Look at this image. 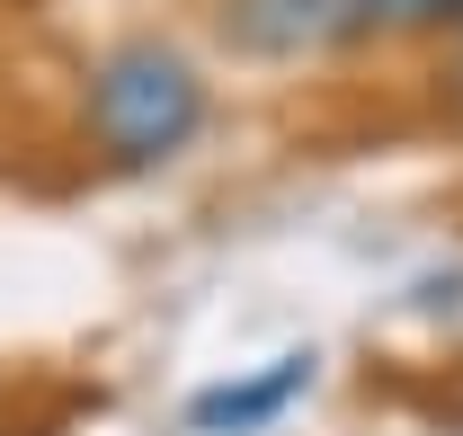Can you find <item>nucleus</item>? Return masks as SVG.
Segmentation results:
<instances>
[{"label":"nucleus","mask_w":463,"mask_h":436,"mask_svg":"<svg viewBox=\"0 0 463 436\" xmlns=\"http://www.w3.org/2000/svg\"><path fill=\"white\" fill-rule=\"evenodd\" d=\"M455 36H463V27H455Z\"/></svg>","instance_id":"obj_5"},{"label":"nucleus","mask_w":463,"mask_h":436,"mask_svg":"<svg viewBox=\"0 0 463 436\" xmlns=\"http://www.w3.org/2000/svg\"><path fill=\"white\" fill-rule=\"evenodd\" d=\"M214 27H223L232 54H250V62L339 54V45H356V36H365L356 0H223V9H214Z\"/></svg>","instance_id":"obj_2"},{"label":"nucleus","mask_w":463,"mask_h":436,"mask_svg":"<svg viewBox=\"0 0 463 436\" xmlns=\"http://www.w3.org/2000/svg\"><path fill=\"white\" fill-rule=\"evenodd\" d=\"M312 374H321V356H312V347H286V356H268V365H250V374L205 383V392L187 401V436H268L294 401L312 392Z\"/></svg>","instance_id":"obj_3"},{"label":"nucleus","mask_w":463,"mask_h":436,"mask_svg":"<svg viewBox=\"0 0 463 436\" xmlns=\"http://www.w3.org/2000/svg\"><path fill=\"white\" fill-rule=\"evenodd\" d=\"M356 18H365V36H455L463 27V0H356Z\"/></svg>","instance_id":"obj_4"},{"label":"nucleus","mask_w":463,"mask_h":436,"mask_svg":"<svg viewBox=\"0 0 463 436\" xmlns=\"http://www.w3.org/2000/svg\"><path fill=\"white\" fill-rule=\"evenodd\" d=\"M214 125V90L196 54H178L170 36H125L90 62V90H80V134L90 152L125 178L143 169H170L196 152V134Z\"/></svg>","instance_id":"obj_1"}]
</instances>
